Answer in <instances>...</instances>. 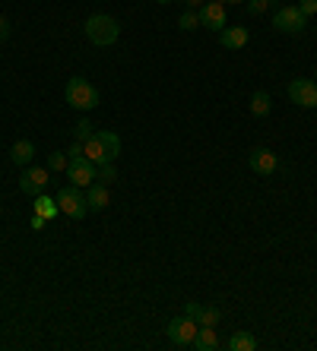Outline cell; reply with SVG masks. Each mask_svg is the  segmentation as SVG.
I'll use <instances>...</instances> for the list:
<instances>
[{
    "label": "cell",
    "instance_id": "f546056e",
    "mask_svg": "<svg viewBox=\"0 0 317 351\" xmlns=\"http://www.w3.org/2000/svg\"><path fill=\"white\" fill-rule=\"evenodd\" d=\"M0 38H10V23H7V16H0Z\"/></svg>",
    "mask_w": 317,
    "mask_h": 351
},
{
    "label": "cell",
    "instance_id": "603a6c76",
    "mask_svg": "<svg viewBox=\"0 0 317 351\" xmlns=\"http://www.w3.org/2000/svg\"><path fill=\"white\" fill-rule=\"evenodd\" d=\"M67 165H70V158H67V152H51L48 156V171H67Z\"/></svg>",
    "mask_w": 317,
    "mask_h": 351
},
{
    "label": "cell",
    "instance_id": "5bb4252c",
    "mask_svg": "<svg viewBox=\"0 0 317 351\" xmlns=\"http://www.w3.org/2000/svg\"><path fill=\"white\" fill-rule=\"evenodd\" d=\"M191 348H197V351H216L219 348L216 329H213V326H200V329H197V339H193Z\"/></svg>",
    "mask_w": 317,
    "mask_h": 351
},
{
    "label": "cell",
    "instance_id": "4316f807",
    "mask_svg": "<svg viewBox=\"0 0 317 351\" xmlns=\"http://www.w3.org/2000/svg\"><path fill=\"white\" fill-rule=\"evenodd\" d=\"M298 10H301V13H305V16H314V13H317V0H298Z\"/></svg>",
    "mask_w": 317,
    "mask_h": 351
},
{
    "label": "cell",
    "instance_id": "ffe728a7",
    "mask_svg": "<svg viewBox=\"0 0 317 351\" xmlns=\"http://www.w3.org/2000/svg\"><path fill=\"white\" fill-rule=\"evenodd\" d=\"M178 29H184V32H193V29H200V13H197V10H184L181 19H178Z\"/></svg>",
    "mask_w": 317,
    "mask_h": 351
},
{
    "label": "cell",
    "instance_id": "484cf974",
    "mask_svg": "<svg viewBox=\"0 0 317 351\" xmlns=\"http://www.w3.org/2000/svg\"><path fill=\"white\" fill-rule=\"evenodd\" d=\"M200 311H203V304H197V301H187V304H184V317L200 319Z\"/></svg>",
    "mask_w": 317,
    "mask_h": 351
},
{
    "label": "cell",
    "instance_id": "ba28073f",
    "mask_svg": "<svg viewBox=\"0 0 317 351\" xmlns=\"http://www.w3.org/2000/svg\"><path fill=\"white\" fill-rule=\"evenodd\" d=\"M200 25L209 29V32H222L228 25V16H226V3H219V0H207L200 10Z\"/></svg>",
    "mask_w": 317,
    "mask_h": 351
},
{
    "label": "cell",
    "instance_id": "e0dca14e",
    "mask_svg": "<svg viewBox=\"0 0 317 351\" xmlns=\"http://www.w3.org/2000/svg\"><path fill=\"white\" fill-rule=\"evenodd\" d=\"M32 213L42 215V219H54V215L60 213V209H58V199H54V196L38 193V196H35V203H32Z\"/></svg>",
    "mask_w": 317,
    "mask_h": 351
},
{
    "label": "cell",
    "instance_id": "8992f818",
    "mask_svg": "<svg viewBox=\"0 0 317 351\" xmlns=\"http://www.w3.org/2000/svg\"><path fill=\"white\" fill-rule=\"evenodd\" d=\"M67 178H70V184H73V187L86 190V187H92V184H95V178H99V165L89 162L86 156L83 158H70Z\"/></svg>",
    "mask_w": 317,
    "mask_h": 351
},
{
    "label": "cell",
    "instance_id": "277c9868",
    "mask_svg": "<svg viewBox=\"0 0 317 351\" xmlns=\"http://www.w3.org/2000/svg\"><path fill=\"white\" fill-rule=\"evenodd\" d=\"M197 329H200V323H197V319L175 317V319H168L165 335L172 339V345H178V348H191L193 339H197Z\"/></svg>",
    "mask_w": 317,
    "mask_h": 351
},
{
    "label": "cell",
    "instance_id": "52a82bcc",
    "mask_svg": "<svg viewBox=\"0 0 317 351\" xmlns=\"http://www.w3.org/2000/svg\"><path fill=\"white\" fill-rule=\"evenodd\" d=\"M51 184V171L48 168H35V165H25V171L19 174V190L25 196H38L45 193Z\"/></svg>",
    "mask_w": 317,
    "mask_h": 351
},
{
    "label": "cell",
    "instance_id": "1f68e13d",
    "mask_svg": "<svg viewBox=\"0 0 317 351\" xmlns=\"http://www.w3.org/2000/svg\"><path fill=\"white\" fill-rule=\"evenodd\" d=\"M219 3H244V0H219Z\"/></svg>",
    "mask_w": 317,
    "mask_h": 351
},
{
    "label": "cell",
    "instance_id": "f1b7e54d",
    "mask_svg": "<svg viewBox=\"0 0 317 351\" xmlns=\"http://www.w3.org/2000/svg\"><path fill=\"white\" fill-rule=\"evenodd\" d=\"M45 221H48V219H42V215H35V213H32V231H42V228H45Z\"/></svg>",
    "mask_w": 317,
    "mask_h": 351
},
{
    "label": "cell",
    "instance_id": "6da1fadb",
    "mask_svg": "<svg viewBox=\"0 0 317 351\" xmlns=\"http://www.w3.org/2000/svg\"><path fill=\"white\" fill-rule=\"evenodd\" d=\"M83 35L95 48H111V45L121 38V23H117L115 16H108V13H92L83 23Z\"/></svg>",
    "mask_w": 317,
    "mask_h": 351
},
{
    "label": "cell",
    "instance_id": "2e32d148",
    "mask_svg": "<svg viewBox=\"0 0 317 351\" xmlns=\"http://www.w3.org/2000/svg\"><path fill=\"white\" fill-rule=\"evenodd\" d=\"M228 348L232 351H257V339L248 329H235L232 339H228Z\"/></svg>",
    "mask_w": 317,
    "mask_h": 351
},
{
    "label": "cell",
    "instance_id": "7a4b0ae2",
    "mask_svg": "<svg viewBox=\"0 0 317 351\" xmlns=\"http://www.w3.org/2000/svg\"><path fill=\"white\" fill-rule=\"evenodd\" d=\"M64 98H67V105L76 108V111H92V108H99V101H102L99 89H95L89 80H83V76H73V80L67 82Z\"/></svg>",
    "mask_w": 317,
    "mask_h": 351
},
{
    "label": "cell",
    "instance_id": "cb8c5ba5",
    "mask_svg": "<svg viewBox=\"0 0 317 351\" xmlns=\"http://www.w3.org/2000/svg\"><path fill=\"white\" fill-rule=\"evenodd\" d=\"M244 7H248L250 16H260V13H267L273 7V0H244Z\"/></svg>",
    "mask_w": 317,
    "mask_h": 351
},
{
    "label": "cell",
    "instance_id": "5b68a950",
    "mask_svg": "<svg viewBox=\"0 0 317 351\" xmlns=\"http://www.w3.org/2000/svg\"><path fill=\"white\" fill-rule=\"evenodd\" d=\"M273 29L276 32H285V35H301L308 29V16H305L298 7H279L273 13Z\"/></svg>",
    "mask_w": 317,
    "mask_h": 351
},
{
    "label": "cell",
    "instance_id": "d6986e66",
    "mask_svg": "<svg viewBox=\"0 0 317 351\" xmlns=\"http://www.w3.org/2000/svg\"><path fill=\"white\" fill-rule=\"evenodd\" d=\"M270 108H273L270 92H254V95H250V114H254V117H267Z\"/></svg>",
    "mask_w": 317,
    "mask_h": 351
},
{
    "label": "cell",
    "instance_id": "e575fe53",
    "mask_svg": "<svg viewBox=\"0 0 317 351\" xmlns=\"http://www.w3.org/2000/svg\"><path fill=\"white\" fill-rule=\"evenodd\" d=\"M0 45H3V38H0Z\"/></svg>",
    "mask_w": 317,
    "mask_h": 351
},
{
    "label": "cell",
    "instance_id": "44dd1931",
    "mask_svg": "<svg viewBox=\"0 0 317 351\" xmlns=\"http://www.w3.org/2000/svg\"><path fill=\"white\" fill-rule=\"evenodd\" d=\"M219 319H222V311L209 304V307H203V311H200V319H197V323H200V326H213V329H216Z\"/></svg>",
    "mask_w": 317,
    "mask_h": 351
},
{
    "label": "cell",
    "instance_id": "7402d4cb",
    "mask_svg": "<svg viewBox=\"0 0 317 351\" xmlns=\"http://www.w3.org/2000/svg\"><path fill=\"white\" fill-rule=\"evenodd\" d=\"M99 184H105V187H108V184H115L117 180V168H115V162H105V165H99Z\"/></svg>",
    "mask_w": 317,
    "mask_h": 351
},
{
    "label": "cell",
    "instance_id": "3957f363",
    "mask_svg": "<svg viewBox=\"0 0 317 351\" xmlns=\"http://www.w3.org/2000/svg\"><path fill=\"white\" fill-rule=\"evenodd\" d=\"M54 199H58V209H60V213H64V215H67V219H73V221H83L86 215H89V203H86L83 190H80V187H73V184H70V187H60Z\"/></svg>",
    "mask_w": 317,
    "mask_h": 351
},
{
    "label": "cell",
    "instance_id": "4fadbf2b",
    "mask_svg": "<svg viewBox=\"0 0 317 351\" xmlns=\"http://www.w3.org/2000/svg\"><path fill=\"white\" fill-rule=\"evenodd\" d=\"M32 158H35V143L32 139H16L13 146H10V162L13 165H32Z\"/></svg>",
    "mask_w": 317,
    "mask_h": 351
},
{
    "label": "cell",
    "instance_id": "d4e9b609",
    "mask_svg": "<svg viewBox=\"0 0 317 351\" xmlns=\"http://www.w3.org/2000/svg\"><path fill=\"white\" fill-rule=\"evenodd\" d=\"M89 136H92V123L83 117V121H80V123L73 127V139H76V143H86Z\"/></svg>",
    "mask_w": 317,
    "mask_h": 351
},
{
    "label": "cell",
    "instance_id": "836d02e7",
    "mask_svg": "<svg viewBox=\"0 0 317 351\" xmlns=\"http://www.w3.org/2000/svg\"><path fill=\"white\" fill-rule=\"evenodd\" d=\"M314 76H317V70H314ZM314 82H317V80H314Z\"/></svg>",
    "mask_w": 317,
    "mask_h": 351
},
{
    "label": "cell",
    "instance_id": "9a60e30c",
    "mask_svg": "<svg viewBox=\"0 0 317 351\" xmlns=\"http://www.w3.org/2000/svg\"><path fill=\"white\" fill-rule=\"evenodd\" d=\"M95 136H99V143H102V149H105L108 162H115V158L121 156V136H117L115 130H99Z\"/></svg>",
    "mask_w": 317,
    "mask_h": 351
},
{
    "label": "cell",
    "instance_id": "9c48e42d",
    "mask_svg": "<svg viewBox=\"0 0 317 351\" xmlns=\"http://www.w3.org/2000/svg\"><path fill=\"white\" fill-rule=\"evenodd\" d=\"M289 101L298 108H317V82L314 80H292L289 82Z\"/></svg>",
    "mask_w": 317,
    "mask_h": 351
},
{
    "label": "cell",
    "instance_id": "7c38bea8",
    "mask_svg": "<svg viewBox=\"0 0 317 351\" xmlns=\"http://www.w3.org/2000/svg\"><path fill=\"white\" fill-rule=\"evenodd\" d=\"M86 203H89V213H102V209H108V203H111L108 187L95 180L92 187H86Z\"/></svg>",
    "mask_w": 317,
    "mask_h": 351
},
{
    "label": "cell",
    "instance_id": "8fae6325",
    "mask_svg": "<svg viewBox=\"0 0 317 351\" xmlns=\"http://www.w3.org/2000/svg\"><path fill=\"white\" fill-rule=\"evenodd\" d=\"M248 41H250V35H248L244 25H226V29L219 32V45L228 48V51H242Z\"/></svg>",
    "mask_w": 317,
    "mask_h": 351
},
{
    "label": "cell",
    "instance_id": "30bf717a",
    "mask_svg": "<svg viewBox=\"0 0 317 351\" xmlns=\"http://www.w3.org/2000/svg\"><path fill=\"white\" fill-rule=\"evenodd\" d=\"M248 165H250V171H254V174L267 178V174H276V168H279V158H276V152H270V149L257 146V149H250Z\"/></svg>",
    "mask_w": 317,
    "mask_h": 351
},
{
    "label": "cell",
    "instance_id": "d6a6232c",
    "mask_svg": "<svg viewBox=\"0 0 317 351\" xmlns=\"http://www.w3.org/2000/svg\"><path fill=\"white\" fill-rule=\"evenodd\" d=\"M156 3H172V0H156Z\"/></svg>",
    "mask_w": 317,
    "mask_h": 351
},
{
    "label": "cell",
    "instance_id": "d590c367",
    "mask_svg": "<svg viewBox=\"0 0 317 351\" xmlns=\"http://www.w3.org/2000/svg\"><path fill=\"white\" fill-rule=\"evenodd\" d=\"M314 29H317V25H314Z\"/></svg>",
    "mask_w": 317,
    "mask_h": 351
},
{
    "label": "cell",
    "instance_id": "83f0119b",
    "mask_svg": "<svg viewBox=\"0 0 317 351\" xmlns=\"http://www.w3.org/2000/svg\"><path fill=\"white\" fill-rule=\"evenodd\" d=\"M83 156H86V152H83V143H76V139H73V146L67 149V158H83Z\"/></svg>",
    "mask_w": 317,
    "mask_h": 351
},
{
    "label": "cell",
    "instance_id": "ac0fdd59",
    "mask_svg": "<svg viewBox=\"0 0 317 351\" xmlns=\"http://www.w3.org/2000/svg\"><path fill=\"white\" fill-rule=\"evenodd\" d=\"M83 152H86V158H89V162H95V165L108 162V156H105V149H102V143H99V136H95V133H92V136L83 143Z\"/></svg>",
    "mask_w": 317,
    "mask_h": 351
},
{
    "label": "cell",
    "instance_id": "4dcf8cb0",
    "mask_svg": "<svg viewBox=\"0 0 317 351\" xmlns=\"http://www.w3.org/2000/svg\"><path fill=\"white\" fill-rule=\"evenodd\" d=\"M203 3H207V0H184V7H187V10H200Z\"/></svg>",
    "mask_w": 317,
    "mask_h": 351
}]
</instances>
